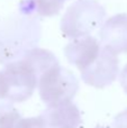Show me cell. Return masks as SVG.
<instances>
[{
	"label": "cell",
	"instance_id": "cell-1",
	"mask_svg": "<svg viewBox=\"0 0 127 128\" xmlns=\"http://www.w3.org/2000/svg\"><path fill=\"white\" fill-rule=\"evenodd\" d=\"M58 63L52 52L36 47L8 62L0 72V99L11 102L27 100L38 86L40 74Z\"/></svg>",
	"mask_w": 127,
	"mask_h": 128
},
{
	"label": "cell",
	"instance_id": "cell-2",
	"mask_svg": "<svg viewBox=\"0 0 127 128\" xmlns=\"http://www.w3.org/2000/svg\"><path fill=\"white\" fill-rule=\"evenodd\" d=\"M19 17L0 22V63H7L34 48L40 36L38 22L33 15L20 12Z\"/></svg>",
	"mask_w": 127,
	"mask_h": 128
},
{
	"label": "cell",
	"instance_id": "cell-3",
	"mask_svg": "<svg viewBox=\"0 0 127 128\" xmlns=\"http://www.w3.org/2000/svg\"><path fill=\"white\" fill-rule=\"evenodd\" d=\"M106 9L96 0H76L66 9L61 30L68 38H79L91 34L102 25Z\"/></svg>",
	"mask_w": 127,
	"mask_h": 128
},
{
	"label": "cell",
	"instance_id": "cell-4",
	"mask_svg": "<svg viewBox=\"0 0 127 128\" xmlns=\"http://www.w3.org/2000/svg\"><path fill=\"white\" fill-rule=\"evenodd\" d=\"M37 86L40 99L51 106L73 99L78 92L79 81L71 71L58 63L40 74Z\"/></svg>",
	"mask_w": 127,
	"mask_h": 128
},
{
	"label": "cell",
	"instance_id": "cell-5",
	"mask_svg": "<svg viewBox=\"0 0 127 128\" xmlns=\"http://www.w3.org/2000/svg\"><path fill=\"white\" fill-rule=\"evenodd\" d=\"M118 58L109 48L101 45L96 60L84 70L80 71L82 80L94 88H105L110 86L118 75Z\"/></svg>",
	"mask_w": 127,
	"mask_h": 128
},
{
	"label": "cell",
	"instance_id": "cell-6",
	"mask_svg": "<svg viewBox=\"0 0 127 128\" xmlns=\"http://www.w3.org/2000/svg\"><path fill=\"white\" fill-rule=\"evenodd\" d=\"M40 118L50 128H79L82 124L80 110L71 100L47 106Z\"/></svg>",
	"mask_w": 127,
	"mask_h": 128
},
{
	"label": "cell",
	"instance_id": "cell-7",
	"mask_svg": "<svg viewBox=\"0 0 127 128\" xmlns=\"http://www.w3.org/2000/svg\"><path fill=\"white\" fill-rule=\"evenodd\" d=\"M100 43L115 54L127 53V14H118L101 26Z\"/></svg>",
	"mask_w": 127,
	"mask_h": 128
},
{
	"label": "cell",
	"instance_id": "cell-8",
	"mask_svg": "<svg viewBox=\"0 0 127 128\" xmlns=\"http://www.w3.org/2000/svg\"><path fill=\"white\" fill-rule=\"evenodd\" d=\"M100 48L101 43H99L92 36L87 35L83 37L73 38V40L65 46L64 54L70 63L82 71L96 60Z\"/></svg>",
	"mask_w": 127,
	"mask_h": 128
},
{
	"label": "cell",
	"instance_id": "cell-9",
	"mask_svg": "<svg viewBox=\"0 0 127 128\" xmlns=\"http://www.w3.org/2000/svg\"><path fill=\"white\" fill-rule=\"evenodd\" d=\"M66 0H22L19 4V11L26 15H37L51 17L58 15Z\"/></svg>",
	"mask_w": 127,
	"mask_h": 128
},
{
	"label": "cell",
	"instance_id": "cell-10",
	"mask_svg": "<svg viewBox=\"0 0 127 128\" xmlns=\"http://www.w3.org/2000/svg\"><path fill=\"white\" fill-rule=\"evenodd\" d=\"M20 119V112L10 102H0V128H15Z\"/></svg>",
	"mask_w": 127,
	"mask_h": 128
},
{
	"label": "cell",
	"instance_id": "cell-11",
	"mask_svg": "<svg viewBox=\"0 0 127 128\" xmlns=\"http://www.w3.org/2000/svg\"><path fill=\"white\" fill-rule=\"evenodd\" d=\"M15 128H48L43 122L40 116L38 117L26 118V119H20L16 124Z\"/></svg>",
	"mask_w": 127,
	"mask_h": 128
},
{
	"label": "cell",
	"instance_id": "cell-12",
	"mask_svg": "<svg viewBox=\"0 0 127 128\" xmlns=\"http://www.w3.org/2000/svg\"><path fill=\"white\" fill-rule=\"evenodd\" d=\"M112 126L114 128H127V109L115 117Z\"/></svg>",
	"mask_w": 127,
	"mask_h": 128
},
{
	"label": "cell",
	"instance_id": "cell-13",
	"mask_svg": "<svg viewBox=\"0 0 127 128\" xmlns=\"http://www.w3.org/2000/svg\"><path fill=\"white\" fill-rule=\"evenodd\" d=\"M119 81H120V84H122V86H123L124 91L127 93V65H125V68L122 71Z\"/></svg>",
	"mask_w": 127,
	"mask_h": 128
},
{
	"label": "cell",
	"instance_id": "cell-14",
	"mask_svg": "<svg viewBox=\"0 0 127 128\" xmlns=\"http://www.w3.org/2000/svg\"><path fill=\"white\" fill-rule=\"evenodd\" d=\"M96 128H104V127H96Z\"/></svg>",
	"mask_w": 127,
	"mask_h": 128
}]
</instances>
